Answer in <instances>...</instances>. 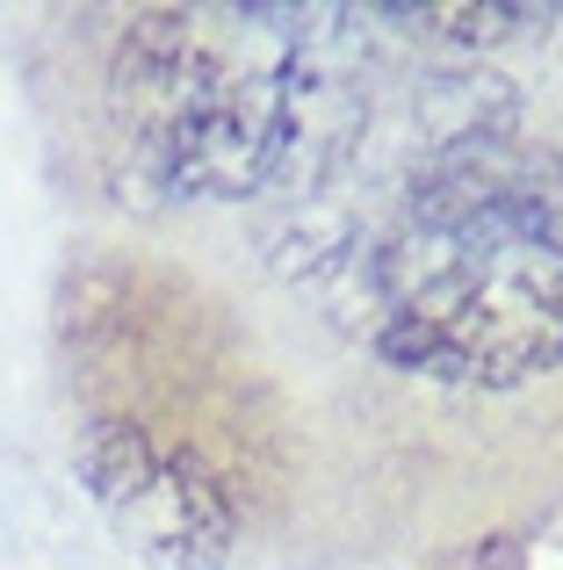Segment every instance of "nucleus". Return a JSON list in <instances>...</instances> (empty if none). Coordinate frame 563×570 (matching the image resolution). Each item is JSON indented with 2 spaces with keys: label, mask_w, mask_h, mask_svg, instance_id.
<instances>
[{
  "label": "nucleus",
  "mask_w": 563,
  "mask_h": 570,
  "mask_svg": "<svg viewBox=\"0 0 563 570\" xmlns=\"http://www.w3.org/2000/svg\"><path fill=\"white\" fill-rule=\"evenodd\" d=\"M376 347L397 368L513 390L563 368V159L463 130L376 253Z\"/></svg>",
  "instance_id": "nucleus-1"
},
{
  "label": "nucleus",
  "mask_w": 563,
  "mask_h": 570,
  "mask_svg": "<svg viewBox=\"0 0 563 570\" xmlns=\"http://www.w3.org/2000/svg\"><path fill=\"white\" fill-rule=\"evenodd\" d=\"M116 130L159 195H254L304 138L296 8H145L116 51Z\"/></svg>",
  "instance_id": "nucleus-2"
},
{
  "label": "nucleus",
  "mask_w": 563,
  "mask_h": 570,
  "mask_svg": "<svg viewBox=\"0 0 563 570\" xmlns=\"http://www.w3.org/2000/svg\"><path fill=\"white\" fill-rule=\"evenodd\" d=\"M95 505L116 520L152 570H217L231 557V505L217 476L181 448H159L145 426L95 419L72 448Z\"/></svg>",
  "instance_id": "nucleus-3"
},
{
  "label": "nucleus",
  "mask_w": 563,
  "mask_h": 570,
  "mask_svg": "<svg viewBox=\"0 0 563 570\" xmlns=\"http://www.w3.org/2000/svg\"><path fill=\"white\" fill-rule=\"evenodd\" d=\"M391 22H412V29H434V37H455V43H498V37H521L527 22H550L556 8H383Z\"/></svg>",
  "instance_id": "nucleus-4"
}]
</instances>
